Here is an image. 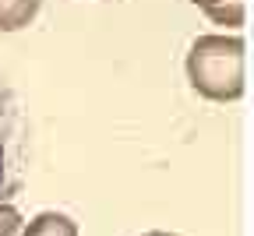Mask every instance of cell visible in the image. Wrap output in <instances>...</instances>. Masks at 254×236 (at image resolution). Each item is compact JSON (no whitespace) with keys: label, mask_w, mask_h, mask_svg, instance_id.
Here are the masks:
<instances>
[{"label":"cell","mask_w":254,"mask_h":236,"mask_svg":"<svg viewBox=\"0 0 254 236\" xmlns=\"http://www.w3.org/2000/svg\"><path fill=\"white\" fill-rule=\"evenodd\" d=\"M21 236H81L78 222L64 212H39L36 219H28Z\"/></svg>","instance_id":"2"},{"label":"cell","mask_w":254,"mask_h":236,"mask_svg":"<svg viewBox=\"0 0 254 236\" xmlns=\"http://www.w3.org/2000/svg\"><path fill=\"white\" fill-rule=\"evenodd\" d=\"M194 7H201L215 25H244V0H190Z\"/></svg>","instance_id":"4"},{"label":"cell","mask_w":254,"mask_h":236,"mask_svg":"<svg viewBox=\"0 0 254 236\" xmlns=\"http://www.w3.org/2000/svg\"><path fill=\"white\" fill-rule=\"evenodd\" d=\"M141 236H177V233H166V229H152V233H141Z\"/></svg>","instance_id":"7"},{"label":"cell","mask_w":254,"mask_h":236,"mask_svg":"<svg viewBox=\"0 0 254 236\" xmlns=\"http://www.w3.org/2000/svg\"><path fill=\"white\" fill-rule=\"evenodd\" d=\"M7 117H11L7 88L0 85V194L7 190V173H11V155H7Z\"/></svg>","instance_id":"5"},{"label":"cell","mask_w":254,"mask_h":236,"mask_svg":"<svg viewBox=\"0 0 254 236\" xmlns=\"http://www.w3.org/2000/svg\"><path fill=\"white\" fill-rule=\"evenodd\" d=\"M244 39L226 32H208L198 36L187 50L184 71L187 81L208 103H237L244 95Z\"/></svg>","instance_id":"1"},{"label":"cell","mask_w":254,"mask_h":236,"mask_svg":"<svg viewBox=\"0 0 254 236\" xmlns=\"http://www.w3.org/2000/svg\"><path fill=\"white\" fill-rule=\"evenodd\" d=\"M25 222H21V212L11 205V201L0 197V236H21Z\"/></svg>","instance_id":"6"},{"label":"cell","mask_w":254,"mask_h":236,"mask_svg":"<svg viewBox=\"0 0 254 236\" xmlns=\"http://www.w3.org/2000/svg\"><path fill=\"white\" fill-rule=\"evenodd\" d=\"M43 0H0V32H21L36 21Z\"/></svg>","instance_id":"3"}]
</instances>
